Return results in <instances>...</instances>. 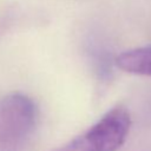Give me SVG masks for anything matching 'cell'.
<instances>
[{
  "instance_id": "obj_3",
  "label": "cell",
  "mask_w": 151,
  "mask_h": 151,
  "mask_svg": "<svg viewBox=\"0 0 151 151\" xmlns=\"http://www.w3.org/2000/svg\"><path fill=\"white\" fill-rule=\"evenodd\" d=\"M116 65L125 72L151 77V45L120 53L116 58Z\"/></svg>"
},
{
  "instance_id": "obj_1",
  "label": "cell",
  "mask_w": 151,
  "mask_h": 151,
  "mask_svg": "<svg viewBox=\"0 0 151 151\" xmlns=\"http://www.w3.org/2000/svg\"><path fill=\"white\" fill-rule=\"evenodd\" d=\"M37 105L26 94L11 93L0 99V151H22L34 133Z\"/></svg>"
},
{
  "instance_id": "obj_2",
  "label": "cell",
  "mask_w": 151,
  "mask_h": 151,
  "mask_svg": "<svg viewBox=\"0 0 151 151\" xmlns=\"http://www.w3.org/2000/svg\"><path fill=\"white\" fill-rule=\"evenodd\" d=\"M131 117L124 106L107 111L80 136L54 151H117L126 140Z\"/></svg>"
}]
</instances>
